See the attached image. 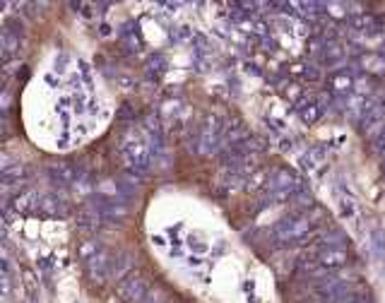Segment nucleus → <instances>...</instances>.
I'll list each match as a JSON object with an SVG mask.
<instances>
[{"mask_svg": "<svg viewBox=\"0 0 385 303\" xmlns=\"http://www.w3.org/2000/svg\"><path fill=\"white\" fill-rule=\"evenodd\" d=\"M120 149H123L125 161H128L133 169H138L142 174L149 169V164H152V147H149V142L145 140L142 132L130 130L128 135H125V140H123V147Z\"/></svg>", "mask_w": 385, "mask_h": 303, "instance_id": "nucleus-1", "label": "nucleus"}, {"mask_svg": "<svg viewBox=\"0 0 385 303\" xmlns=\"http://www.w3.org/2000/svg\"><path fill=\"white\" fill-rule=\"evenodd\" d=\"M308 231H311V219L308 217H299V219H282L272 229V236H275V241L289 243V241L306 239Z\"/></svg>", "mask_w": 385, "mask_h": 303, "instance_id": "nucleus-2", "label": "nucleus"}, {"mask_svg": "<svg viewBox=\"0 0 385 303\" xmlns=\"http://www.w3.org/2000/svg\"><path fill=\"white\" fill-rule=\"evenodd\" d=\"M361 123H364L366 135L378 138V135L383 132V128H385V104H380V101H368Z\"/></svg>", "mask_w": 385, "mask_h": 303, "instance_id": "nucleus-3", "label": "nucleus"}, {"mask_svg": "<svg viewBox=\"0 0 385 303\" xmlns=\"http://www.w3.org/2000/svg\"><path fill=\"white\" fill-rule=\"evenodd\" d=\"M147 286H145V279L138 275H130L125 277V279H120L118 284V296L123 298V301L128 303H145L147 298Z\"/></svg>", "mask_w": 385, "mask_h": 303, "instance_id": "nucleus-4", "label": "nucleus"}, {"mask_svg": "<svg viewBox=\"0 0 385 303\" xmlns=\"http://www.w3.org/2000/svg\"><path fill=\"white\" fill-rule=\"evenodd\" d=\"M87 270H89V275H92L94 282H104L106 277H111V260H109V255H106L104 250H99L94 257H89V260H87Z\"/></svg>", "mask_w": 385, "mask_h": 303, "instance_id": "nucleus-5", "label": "nucleus"}, {"mask_svg": "<svg viewBox=\"0 0 385 303\" xmlns=\"http://www.w3.org/2000/svg\"><path fill=\"white\" fill-rule=\"evenodd\" d=\"M48 176L58 185H70L75 181V169L70 164H51L48 166Z\"/></svg>", "mask_w": 385, "mask_h": 303, "instance_id": "nucleus-6", "label": "nucleus"}, {"mask_svg": "<svg viewBox=\"0 0 385 303\" xmlns=\"http://www.w3.org/2000/svg\"><path fill=\"white\" fill-rule=\"evenodd\" d=\"M318 262L320 267H339L347 262V253L344 248H323L318 253Z\"/></svg>", "mask_w": 385, "mask_h": 303, "instance_id": "nucleus-7", "label": "nucleus"}, {"mask_svg": "<svg viewBox=\"0 0 385 303\" xmlns=\"http://www.w3.org/2000/svg\"><path fill=\"white\" fill-rule=\"evenodd\" d=\"M133 267V255L130 253H120V255L111 257V277L113 279H123Z\"/></svg>", "mask_w": 385, "mask_h": 303, "instance_id": "nucleus-8", "label": "nucleus"}, {"mask_svg": "<svg viewBox=\"0 0 385 303\" xmlns=\"http://www.w3.org/2000/svg\"><path fill=\"white\" fill-rule=\"evenodd\" d=\"M330 84H332V92L339 94V96H347L349 92H351V87H354V77L344 70V73H337L330 77Z\"/></svg>", "mask_w": 385, "mask_h": 303, "instance_id": "nucleus-9", "label": "nucleus"}, {"mask_svg": "<svg viewBox=\"0 0 385 303\" xmlns=\"http://www.w3.org/2000/svg\"><path fill=\"white\" fill-rule=\"evenodd\" d=\"M368 248L376 257L385 260V231L383 229H373L368 236Z\"/></svg>", "mask_w": 385, "mask_h": 303, "instance_id": "nucleus-10", "label": "nucleus"}, {"mask_svg": "<svg viewBox=\"0 0 385 303\" xmlns=\"http://www.w3.org/2000/svg\"><path fill=\"white\" fill-rule=\"evenodd\" d=\"M323 164H325V152H323L320 147L308 149L306 156H303V169H306V171H318Z\"/></svg>", "mask_w": 385, "mask_h": 303, "instance_id": "nucleus-11", "label": "nucleus"}, {"mask_svg": "<svg viewBox=\"0 0 385 303\" xmlns=\"http://www.w3.org/2000/svg\"><path fill=\"white\" fill-rule=\"evenodd\" d=\"M320 243H323V248H344L347 239H344L342 231H323Z\"/></svg>", "mask_w": 385, "mask_h": 303, "instance_id": "nucleus-12", "label": "nucleus"}, {"mask_svg": "<svg viewBox=\"0 0 385 303\" xmlns=\"http://www.w3.org/2000/svg\"><path fill=\"white\" fill-rule=\"evenodd\" d=\"M0 46H3L5 58H10V55L19 48V37L12 31V29H5V31H3V37H0Z\"/></svg>", "mask_w": 385, "mask_h": 303, "instance_id": "nucleus-13", "label": "nucleus"}, {"mask_svg": "<svg viewBox=\"0 0 385 303\" xmlns=\"http://www.w3.org/2000/svg\"><path fill=\"white\" fill-rule=\"evenodd\" d=\"M342 58H344V48L339 46V44L330 41V44L323 46V60H325V63H339Z\"/></svg>", "mask_w": 385, "mask_h": 303, "instance_id": "nucleus-14", "label": "nucleus"}, {"mask_svg": "<svg viewBox=\"0 0 385 303\" xmlns=\"http://www.w3.org/2000/svg\"><path fill=\"white\" fill-rule=\"evenodd\" d=\"M39 207L44 212H48V214H63V202L58 200L55 195H41Z\"/></svg>", "mask_w": 385, "mask_h": 303, "instance_id": "nucleus-15", "label": "nucleus"}, {"mask_svg": "<svg viewBox=\"0 0 385 303\" xmlns=\"http://www.w3.org/2000/svg\"><path fill=\"white\" fill-rule=\"evenodd\" d=\"M296 109H299V116H301L303 123H315L320 118V106H315V104H301Z\"/></svg>", "mask_w": 385, "mask_h": 303, "instance_id": "nucleus-16", "label": "nucleus"}, {"mask_svg": "<svg viewBox=\"0 0 385 303\" xmlns=\"http://www.w3.org/2000/svg\"><path fill=\"white\" fill-rule=\"evenodd\" d=\"M361 65L366 68L368 73H383L385 70V60L380 58V55H373V53H368L361 58Z\"/></svg>", "mask_w": 385, "mask_h": 303, "instance_id": "nucleus-17", "label": "nucleus"}, {"mask_svg": "<svg viewBox=\"0 0 385 303\" xmlns=\"http://www.w3.org/2000/svg\"><path fill=\"white\" fill-rule=\"evenodd\" d=\"M339 214L342 217H354V200L347 195H339Z\"/></svg>", "mask_w": 385, "mask_h": 303, "instance_id": "nucleus-18", "label": "nucleus"}, {"mask_svg": "<svg viewBox=\"0 0 385 303\" xmlns=\"http://www.w3.org/2000/svg\"><path fill=\"white\" fill-rule=\"evenodd\" d=\"M294 202H296V205H299V207H311L313 205V197H311V193H306V190H296V193H294V197H292Z\"/></svg>", "mask_w": 385, "mask_h": 303, "instance_id": "nucleus-19", "label": "nucleus"}, {"mask_svg": "<svg viewBox=\"0 0 385 303\" xmlns=\"http://www.w3.org/2000/svg\"><path fill=\"white\" fill-rule=\"evenodd\" d=\"M330 303H357V296H354V294H351V291L347 289V286H344V289H342V291H339V294L335 296Z\"/></svg>", "mask_w": 385, "mask_h": 303, "instance_id": "nucleus-20", "label": "nucleus"}, {"mask_svg": "<svg viewBox=\"0 0 385 303\" xmlns=\"http://www.w3.org/2000/svg\"><path fill=\"white\" fill-rule=\"evenodd\" d=\"M301 73H303V77H306V80H311V82H315V80H320V73H318V70H315L313 65H306V68H303Z\"/></svg>", "mask_w": 385, "mask_h": 303, "instance_id": "nucleus-21", "label": "nucleus"}, {"mask_svg": "<svg viewBox=\"0 0 385 303\" xmlns=\"http://www.w3.org/2000/svg\"><path fill=\"white\" fill-rule=\"evenodd\" d=\"M378 147H380V149H385V128H383V132H380V135H378Z\"/></svg>", "mask_w": 385, "mask_h": 303, "instance_id": "nucleus-22", "label": "nucleus"}, {"mask_svg": "<svg viewBox=\"0 0 385 303\" xmlns=\"http://www.w3.org/2000/svg\"><path fill=\"white\" fill-rule=\"evenodd\" d=\"M357 303H368V301H366V298H357Z\"/></svg>", "mask_w": 385, "mask_h": 303, "instance_id": "nucleus-23", "label": "nucleus"}]
</instances>
